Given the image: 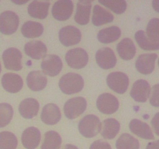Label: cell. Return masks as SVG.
I'll return each mask as SVG.
<instances>
[{"label": "cell", "instance_id": "obj_1", "mask_svg": "<svg viewBox=\"0 0 159 149\" xmlns=\"http://www.w3.org/2000/svg\"><path fill=\"white\" fill-rule=\"evenodd\" d=\"M59 88L61 91L67 95H72L79 93L84 87V80L77 73H67L59 80Z\"/></svg>", "mask_w": 159, "mask_h": 149}, {"label": "cell", "instance_id": "obj_2", "mask_svg": "<svg viewBox=\"0 0 159 149\" xmlns=\"http://www.w3.org/2000/svg\"><path fill=\"white\" fill-rule=\"evenodd\" d=\"M102 128V124L97 116L89 114L84 116L79 122L78 129L81 134L87 138L96 137Z\"/></svg>", "mask_w": 159, "mask_h": 149}, {"label": "cell", "instance_id": "obj_3", "mask_svg": "<svg viewBox=\"0 0 159 149\" xmlns=\"http://www.w3.org/2000/svg\"><path fill=\"white\" fill-rule=\"evenodd\" d=\"M87 108V101L83 97H74L68 99L64 105V113L69 120L79 117L85 111Z\"/></svg>", "mask_w": 159, "mask_h": 149}, {"label": "cell", "instance_id": "obj_4", "mask_svg": "<svg viewBox=\"0 0 159 149\" xmlns=\"http://www.w3.org/2000/svg\"><path fill=\"white\" fill-rule=\"evenodd\" d=\"M65 61L71 68L81 69L87 65L89 62L88 53L83 48L76 47L71 49L65 54Z\"/></svg>", "mask_w": 159, "mask_h": 149}, {"label": "cell", "instance_id": "obj_5", "mask_svg": "<svg viewBox=\"0 0 159 149\" xmlns=\"http://www.w3.org/2000/svg\"><path fill=\"white\" fill-rule=\"evenodd\" d=\"M107 83L110 89L118 94H123L125 93L128 88L129 78L125 73L113 71L107 76Z\"/></svg>", "mask_w": 159, "mask_h": 149}, {"label": "cell", "instance_id": "obj_6", "mask_svg": "<svg viewBox=\"0 0 159 149\" xmlns=\"http://www.w3.org/2000/svg\"><path fill=\"white\" fill-rule=\"evenodd\" d=\"M20 18L12 11H5L0 14V32L5 35H11L17 30Z\"/></svg>", "mask_w": 159, "mask_h": 149}, {"label": "cell", "instance_id": "obj_7", "mask_svg": "<svg viewBox=\"0 0 159 149\" xmlns=\"http://www.w3.org/2000/svg\"><path fill=\"white\" fill-rule=\"evenodd\" d=\"M118 99L110 93H102L96 99V106L104 114H113L119 109Z\"/></svg>", "mask_w": 159, "mask_h": 149}, {"label": "cell", "instance_id": "obj_8", "mask_svg": "<svg viewBox=\"0 0 159 149\" xmlns=\"http://www.w3.org/2000/svg\"><path fill=\"white\" fill-rule=\"evenodd\" d=\"M58 37L61 43L64 46L71 47L81 41L82 33L75 26H66L59 30Z\"/></svg>", "mask_w": 159, "mask_h": 149}, {"label": "cell", "instance_id": "obj_9", "mask_svg": "<svg viewBox=\"0 0 159 149\" xmlns=\"http://www.w3.org/2000/svg\"><path fill=\"white\" fill-rule=\"evenodd\" d=\"M22 57V53L17 48L9 47L5 50L2 54V60L5 68L12 71H20L23 68L21 63Z\"/></svg>", "mask_w": 159, "mask_h": 149}, {"label": "cell", "instance_id": "obj_10", "mask_svg": "<svg viewBox=\"0 0 159 149\" xmlns=\"http://www.w3.org/2000/svg\"><path fill=\"white\" fill-rule=\"evenodd\" d=\"M74 9L73 2L71 0H59L53 6L51 13L58 21H65L71 16Z\"/></svg>", "mask_w": 159, "mask_h": 149}, {"label": "cell", "instance_id": "obj_11", "mask_svg": "<svg viewBox=\"0 0 159 149\" xmlns=\"http://www.w3.org/2000/svg\"><path fill=\"white\" fill-rule=\"evenodd\" d=\"M63 63L60 57L55 54H48L41 62L42 71L44 74L54 77L61 71Z\"/></svg>", "mask_w": 159, "mask_h": 149}, {"label": "cell", "instance_id": "obj_12", "mask_svg": "<svg viewBox=\"0 0 159 149\" xmlns=\"http://www.w3.org/2000/svg\"><path fill=\"white\" fill-rule=\"evenodd\" d=\"M96 61L97 65L103 69H111L116 65V57L110 47H102L96 53Z\"/></svg>", "mask_w": 159, "mask_h": 149}, {"label": "cell", "instance_id": "obj_13", "mask_svg": "<svg viewBox=\"0 0 159 149\" xmlns=\"http://www.w3.org/2000/svg\"><path fill=\"white\" fill-rule=\"evenodd\" d=\"M130 96L138 102H145L151 94V86L144 79H139L133 84L130 90Z\"/></svg>", "mask_w": 159, "mask_h": 149}, {"label": "cell", "instance_id": "obj_14", "mask_svg": "<svg viewBox=\"0 0 159 149\" xmlns=\"http://www.w3.org/2000/svg\"><path fill=\"white\" fill-rule=\"evenodd\" d=\"M41 140V134L38 128L30 127L23 130L21 137L22 144L26 149H35Z\"/></svg>", "mask_w": 159, "mask_h": 149}, {"label": "cell", "instance_id": "obj_15", "mask_svg": "<svg viewBox=\"0 0 159 149\" xmlns=\"http://www.w3.org/2000/svg\"><path fill=\"white\" fill-rule=\"evenodd\" d=\"M156 54H143L138 56L135 63L137 70L143 74H149L155 70Z\"/></svg>", "mask_w": 159, "mask_h": 149}, {"label": "cell", "instance_id": "obj_16", "mask_svg": "<svg viewBox=\"0 0 159 149\" xmlns=\"http://www.w3.org/2000/svg\"><path fill=\"white\" fill-rule=\"evenodd\" d=\"M1 82L3 88L10 93H18L23 86V79L19 74L14 73H6L3 74Z\"/></svg>", "mask_w": 159, "mask_h": 149}, {"label": "cell", "instance_id": "obj_17", "mask_svg": "<svg viewBox=\"0 0 159 149\" xmlns=\"http://www.w3.org/2000/svg\"><path fill=\"white\" fill-rule=\"evenodd\" d=\"M61 113L59 107L54 103H48L42 110L40 119L48 125H54L61 120Z\"/></svg>", "mask_w": 159, "mask_h": 149}, {"label": "cell", "instance_id": "obj_18", "mask_svg": "<svg viewBox=\"0 0 159 149\" xmlns=\"http://www.w3.org/2000/svg\"><path fill=\"white\" fill-rule=\"evenodd\" d=\"M24 51L31 58L40 60L46 57L48 49L46 45L40 40H33L25 44Z\"/></svg>", "mask_w": 159, "mask_h": 149}, {"label": "cell", "instance_id": "obj_19", "mask_svg": "<svg viewBox=\"0 0 159 149\" xmlns=\"http://www.w3.org/2000/svg\"><path fill=\"white\" fill-rule=\"evenodd\" d=\"M130 130L139 138L145 140H153L155 138L154 133L149 125L138 119L132 120L129 124Z\"/></svg>", "mask_w": 159, "mask_h": 149}, {"label": "cell", "instance_id": "obj_20", "mask_svg": "<svg viewBox=\"0 0 159 149\" xmlns=\"http://www.w3.org/2000/svg\"><path fill=\"white\" fill-rule=\"evenodd\" d=\"M40 104L37 99L34 98H27L23 99L19 106V112L25 119H32L38 113Z\"/></svg>", "mask_w": 159, "mask_h": 149}, {"label": "cell", "instance_id": "obj_21", "mask_svg": "<svg viewBox=\"0 0 159 149\" xmlns=\"http://www.w3.org/2000/svg\"><path fill=\"white\" fill-rule=\"evenodd\" d=\"M26 83L32 91H41L47 86L48 79L40 71H33L27 74Z\"/></svg>", "mask_w": 159, "mask_h": 149}, {"label": "cell", "instance_id": "obj_22", "mask_svg": "<svg viewBox=\"0 0 159 149\" xmlns=\"http://www.w3.org/2000/svg\"><path fill=\"white\" fill-rule=\"evenodd\" d=\"M92 2L82 0L77 2V9L75 15V21L79 25L88 24L91 14Z\"/></svg>", "mask_w": 159, "mask_h": 149}, {"label": "cell", "instance_id": "obj_23", "mask_svg": "<svg viewBox=\"0 0 159 149\" xmlns=\"http://www.w3.org/2000/svg\"><path fill=\"white\" fill-rule=\"evenodd\" d=\"M50 2L33 1L28 6V13L33 18L44 20L48 16Z\"/></svg>", "mask_w": 159, "mask_h": 149}, {"label": "cell", "instance_id": "obj_24", "mask_svg": "<svg viewBox=\"0 0 159 149\" xmlns=\"http://www.w3.org/2000/svg\"><path fill=\"white\" fill-rule=\"evenodd\" d=\"M118 54L123 60L129 61L134 58L136 54V47L133 40L130 38H124L116 46Z\"/></svg>", "mask_w": 159, "mask_h": 149}, {"label": "cell", "instance_id": "obj_25", "mask_svg": "<svg viewBox=\"0 0 159 149\" xmlns=\"http://www.w3.org/2000/svg\"><path fill=\"white\" fill-rule=\"evenodd\" d=\"M113 19L114 17L113 14L99 5H96L93 8L92 22L95 26H100L106 23H112L113 21Z\"/></svg>", "mask_w": 159, "mask_h": 149}, {"label": "cell", "instance_id": "obj_26", "mask_svg": "<svg viewBox=\"0 0 159 149\" xmlns=\"http://www.w3.org/2000/svg\"><path fill=\"white\" fill-rule=\"evenodd\" d=\"M101 135L104 139L112 140L117 135L120 129L119 121L113 118H108L102 121Z\"/></svg>", "mask_w": 159, "mask_h": 149}, {"label": "cell", "instance_id": "obj_27", "mask_svg": "<svg viewBox=\"0 0 159 149\" xmlns=\"http://www.w3.org/2000/svg\"><path fill=\"white\" fill-rule=\"evenodd\" d=\"M120 35V29L116 26H112L99 30L97 34V38L101 43H110L117 40Z\"/></svg>", "mask_w": 159, "mask_h": 149}, {"label": "cell", "instance_id": "obj_28", "mask_svg": "<svg viewBox=\"0 0 159 149\" xmlns=\"http://www.w3.org/2000/svg\"><path fill=\"white\" fill-rule=\"evenodd\" d=\"M21 33L26 38L39 37L43 34V26L38 22L27 21L22 26Z\"/></svg>", "mask_w": 159, "mask_h": 149}, {"label": "cell", "instance_id": "obj_29", "mask_svg": "<svg viewBox=\"0 0 159 149\" xmlns=\"http://www.w3.org/2000/svg\"><path fill=\"white\" fill-rule=\"evenodd\" d=\"M61 137L57 132L49 130L45 133L41 149H59L61 145Z\"/></svg>", "mask_w": 159, "mask_h": 149}, {"label": "cell", "instance_id": "obj_30", "mask_svg": "<svg viewBox=\"0 0 159 149\" xmlns=\"http://www.w3.org/2000/svg\"><path fill=\"white\" fill-rule=\"evenodd\" d=\"M116 149H139L140 143L137 138L127 133H122L116 142Z\"/></svg>", "mask_w": 159, "mask_h": 149}, {"label": "cell", "instance_id": "obj_31", "mask_svg": "<svg viewBox=\"0 0 159 149\" xmlns=\"http://www.w3.org/2000/svg\"><path fill=\"white\" fill-rule=\"evenodd\" d=\"M145 34L152 43L159 46V19L153 18L148 22Z\"/></svg>", "mask_w": 159, "mask_h": 149}, {"label": "cell", "instance_id": "obj_32", "mask_svg": "<svg viewBox=\"0 0 159 149\" xmlns=\"http://www.w3.org/2000/svg\"><path fill=\"white\" fill-rule=\"evenodd\" d=\"M18 140L13 133L9 131L0 132V149H16Z\"/></svg>", "mask_w": 159, "mask_h": 149}, {"label": "cell", "instance_id": "obj_33", "mask_svg": "<svg viewBox=\"0 0 159 149\" xmlns=\"http://www.w3.org/2000/svg\"><path fill=\"white\" fill-rule=\"evenodd\" d=\"M135 40L138 43L140 47L144 51H157L159 50L158 45L152 43L146 36L144 30H138L135 34Z\"/></svg>", "mask_w": 159, "mask_h": 149}, {"label": "cell", "instance_id": "obj_34", "mask_svg": "<svg viewBox=\"0 0 159 149\" xmlns=\"http://www.w3.org/2000/svg\"><path fill=\"white\" fill-rule=\"evenodd\" d=\"M99 2L116 14H123L127 9V2L124 0H99Z\"/></svg>", "mask_w": 159, "mask_h": 149}, {"label": "cell", "instance_id": "obj_35", "mask_svg": "<svg viewBox=\"0 0 159 149\" xmlns=\"http://www.w3.org/2000/svg\"><path fill=\"white\" fill-rule=\"evenodd\" d=\"M13 116V109L9 103H0V128L7 126Z\"/></svg>", "mask_w": 159, "mask_h": 149}, {"label": "cell", "instance_id": "obj_36", "mask_svg": "<svg viewBox=\"0 0 159 149\" xmlns=\"http://www.w3.org/2000/svg\"><path fill=\"white\" fill-rule=\"evenodd\" d=\"M151 105L155 107H159V83L153 86L150 97Z\"/></svg>", "mask_w": 159, "mask_h": 149}, {"label": "cell", "instance_id": "obj_37", "mask_svg": "<svg viewBox=\"0 0 159 149\" xmlns=\"http://www.w3.org/2000/svg\"><path fill=\"white\" fill-rule=\"evenodd\" d=\"M89 149H112V147L107 141L103 140H97L92 143Z\"/></svg>", "mask_w": 159, "mask_h": 149}, {"label": "cell", "instance_id": "obj_38", "mask_svg": "<svg viewBox=\"0 0 159 149\" xmlns=\"http://www.w3.org/2000/svg\"><path fill=\"white\" fill-rule=\"evenodd\" d=\"M152 125L154 131L158 136H159V112L154 116L152 120Z\"/></svg>", "mask_w": 159, "mask_h": 149}, {"label": "cell", "instance_id": "obj_39", "mask_svg": "<svg viewBox=\"0 0 159 149\" xmlns=\"http://www.w3.org/2000/svg\"><path fill=\"white\" fill-rule=\"evenodd\" d=\"M146 149H159V140L148 143L146 146Z\"/></svg>", "mask_w": 159, "mask_h": 149}, {"label": "cell", "instance_id": "obj_40", "mask_svg": "<svg viewBox=\"0 0 159 149\" xmlns=\"http://www.w3.org/2000/svg\"><path fill=\"white\" fill-rule=\"evenodd\" d=\"M152 7L157 12L159 13V0H154L152 2Z\"/></svg>", "mask_w": 159, "mask_h": 149}, {"label": "cell", "instance_id": "obj_41", "mask_svg": "<svg viewBox=\"0 0 159 149\" xmlns=\"http://www.w3.org/2000/svg\"><path fill=\"white\" fill-rule=\"evenodd\" d=\"M62 149H79L76 146L73 145V144H65Z\"/></svg>", "mask_w": 159, "mask_h": 149}, {"label": "cell", "instance_id": "obj_42", "mask_svg": "<svg viewBox=\"0 0 159 149\" xmlns=\"http://www.w3.org/2000/svg\"><path fill=\"white\" fill-rule=\"evenodd\" d=\"M13 2L16 3V4H24V3L27 2V0H26V1H23V2H14L13 1Z\"/></svg>", "mask_w": 159, "mask_h": 149}, {"label": "cell", "instance_id": "obj_43", "mask_svg": "<svg viewBox=\"0 0 159 149\" xmlns=\"http://www.w3.org/2000/svg\"><path fill=\"white\" fill-rule=\"evenodd\" d=\"M1 71H2V66H1V63H0V73H1Z\"/></svg>", "mask_w": 159, "mask_h": 149}, {"label": "cell", "instance_id": "obj_44", "mask_svg": "<svg viewBox=\"0 0 159 149\" xmlns=\"http://www.w3.org/2000/svg\"><path fill=\"white\" fill-rule=\"evenodd\" d=\"M158 66H159V59H158Z\"/></svg>", "mask_w": 159, "mask_h": 149}]
</instances>
